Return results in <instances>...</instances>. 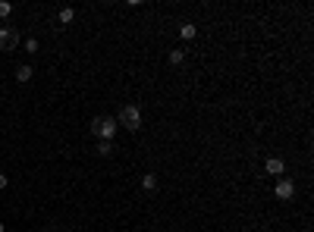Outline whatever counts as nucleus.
Listing matches in <instances>:
<instances>
[{"mask_svg":"<svg viewBox=\"0 0 314 232\" xmlns=\"http://www.w3.org/2000/svg\"><path fill=\"white\" fill-rule=\"evenodd\" d=\"M116 125H123V129H129V132H138L142 129V110H138L135 104H126V107L119 110Z\"/></svg>","mask_w":314,"mask_h":232,"instance_id":"nucleus-1","label":"nucleus"},{"mask_svg":"<svg viewBox=\"0 0 314 232\" xmlns=\"http://www.w3.org/2000/svg\"><path fill=\"white\" fill-rule=\"evenodd\" d=\"M91 135L101 138V141H113V135H116V119L113 116H98L95 123H91Z\"/></svg>","mask_w":314,"mask_h":232,"instance_id":"nucleus-2","label":"nucleus"},{"mask_svg":"<svg viewBox=\"0 0 314 232\" xmlns=\"http://www.w3.org/2000/svg\"><path fill=\"white\" fill-rule=\"evenodd\" d=\"M273 195H277L280 201H289V198H296V182H292V179H280L277 188H273Z\"/></svg>","mask_w":314,"mask_h":232,"instance_id":"nucleus-3","label":"nucleus"},{"mask_svg":"<svg viewBox=\"0 0 314 232\" xmlns=\"http://www.w3.org/2000/svg\"><path fill=\"white\" fill-rule=\"evenodd\" d=\"M264 170H267V176H283V170H286V163L280 160V157H267V163H264Z\"/></svg>","mask_w":314,"mask_h":232,"instance_id":"nucleus-4","label":"nucleus"},{"mask_svg":"<svg viewBox=\"0 0 314 232\" xmlns=\"http://www.w3.org/2000/svg\"><path fill=\"white\" fill-rule=\"evenodd\" d=\"M13 44H16V35L10 29H0V50H10Z\"/></svg>","mask_w":314,"mask_h":232,"instance_id":"nucleus-5","label":"nucleus"},{"mask_svg":"<svg viewBox=\"0 0 314 232\" xmlns=\"http://www.w3.org/2000/svg\"><path fill=\"white\" fill-rule=\"evenodd\" d=\"M32 76H35L32 66H19V69H16V82H32Z\"/></svg>","mask_w":314,"mask_h":232,"instance_id":"nucleus-6","label":"nucleus"},{"mask_svg":"<svg viewBox=\"0 0 314 232\" xmlns=\"http://www.w3.org/2000/svg\"><path fill=\"white\" fill-rule=\"evenodd\" d=\"M142 188H145V191H154V188H157V176H154V173H145V176H142Z\"/></svg>","mask_w":314,"mask_h":232,"instance_id":"nucleus-7","label":"nucleus"},{"mask_svg":"<svg viewBox=\"0 0 314 232\" xmlns=\"http://www.w3.org/2000/svg\"><path fill=\"white\" fill-rule=\"evenodd\" d=\"M179 35H182L185 41H192V38H195V25H189V22H185L182 29H179Z\"/></svg>","mask_w":314,"mask_h":232,"instance_id":"nucleus-8","label":"nucleus"},{"mask_svg":"<svg viewBox=\"0 0 314 232\" xmlns=\"http://www.w3.org/2000/svg\"><path fill=\"white\" fill-rule=\"evenodd\" d=\"M182 60H185V50H170V63L173 66H179Z\"/></svg>","mask_w":314,"mask_h":232,"instance_id":"nucleus-9","label":"nucleus"},{"mask_svg":"<svg viewBox=\"0 0 314 232\" xmlns=\"http://www.w3.org/2000/svg\"><path fill=\"white\" fill-rule=\"evenodd\" d=\"M72 19H76V13H72V10H60V22H63V25H69Z\"/></svg>","mask_w":314,"mask_h":232,"instance_id":"nucleus-10","label":"nucleus"},{"mask_svg":"<svg viewBox=\"0 0 314 232\" xmlns=\"http://www.w3.org/2000/svg\"><path fill=\"white\" fill-rule=\"evenodd\" d=\"M98 154H101V157L113 154V144H110V141H101V144H98Z\"/></svg>","mask_w":314,"mask_h":232,"instance_id":"nucleus-11","label":"nucleus"},{"mask_svg":"<svg viewBox=\"0 0 314 232\" xmlns=\"http://www.w3.org/2000/svg\"><path fill=\"white\" fill-rule=\"evenodd\" d=\"M13 13V3H6V0H0V19H6Z\"/></svg>","mask_w":314,"mask_h":232,"instance_id":"nucleus-12","label":"nucleus"},{"mask_svg":"<svg viewBox=\"0 0 314 232\" xmlns=\"http://www.w3.org/2000/svg\"><path fill=\"white\" fill-rule=\"evenodd\" d=\"M25 54H38V41H35V38H29V41H25Z\"/></svg>","mask_w":314,"mask_h":232,"instance_id":"nucleus-13","label":"nucleus"},{"mask_svg":"<svg viewBox=\"0 0 314 232\" xmlns=\"http://www.w3.org/2000/svg\"><path fill=\"white\" fill-rule=\"evenodd\" d=\"M6 185H10V179H6L3 173H0V188H6Z\"/></svg>","mask_w":314,"mask_h":232,"instance_id":"nucleus-14","label":"nucleus"},{"mask_svg":"<svg viewBox=\"0 0 314 232\" xmlns=\"http://www.w3.org/2000/svg\"><path fill=\"white\" fill-rule=\"evenodd\" d=\"M0 232H6V226H3V223H0Z\"/></svg>","mask_w":314,"mask_h":232,"instance_id":"nucleus-15","label":"nucleus"},{"mask_svg":"<svg viewBox=\"0 0 314 232\" xmlns=\"http://www.w3.org/2000/svg\"><path fill=\"white\" fill-rule=\"evenodd\" d=\"M44 232H48V229H44Z\"/></svg>","mask_w":314,"mask_h":232,"instance_id":"nucleus-16","label":"nucleus"}]
</instances>
